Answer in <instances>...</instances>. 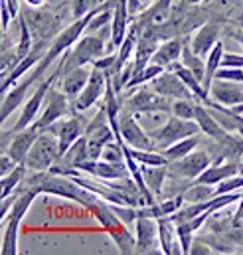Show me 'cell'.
<instances>
[{
  "instance_id": "6da1fadb",
  "label": "cell",
  "mask_w": 243,
  "mask_h": 255,
  "mask_svg": "<svg viewBox=\"0 0 243 255\" xmlns=\"http://www.w3.org/2000/svg\"><path fill=\"white\" fill-rule=\"evenodd\" d=\"M22 186L24 188H32L38 194H54V196H60V198H65V200H73V202L81 204L87 210L99 200V196L95 192L87 190L85 186L77 184L71 176L56 174L52 170L32 172L30 176H26Z\"/></svg>"
},
{
  "instance_id": "7a4b0ae2",
  "label": "cell",
  "mask_w": 243,
  "mask_h": 255,
  "mask_svg": "<svg viewBox=\"0 0 243 255\" xmlns=\"http://www.w3.org/2000/svg\"><path fill=\"white\" fill-rule=\"evenodd\" d=\"M20 14L24 16V20L30 26V32L34 36V42H52L61 30L67 26L65 20L71 18V8H69V0H63L58 6H40V8H32V6H24L20 10Z\"/></svg>"
},
{
  "instance_id": "3957f363",
  "label": "cell",
  "mask_w": 243,
  "mask_h": 255,
  "mask_svg": "<svg viewBox=\"0 0 243 255\" xmlns=\"http://www.w3.org/2000/svg\"><path fill=\"white\" fill-rule=\"evenodd\" d=\"M89 212L95 216V220L103 226V230L111 236L113 244L117 246V250L124 255H130V254H136V238L126 230L124 222L121 218L113 212L111 204L105 202L103 198H99L91 208Z\"/></svg>"
},
{
  "instance_id": "277c9868",
  "label": "cell",
  "mask_w": 243,
  "mask_h": 255,
  "mask_svg": "<svg viewBox=\"0 0 243 255\" xmlns=\"http://www.w3.org/2000/svg\"><path fill=\"white\" fill-rule=\"evenodd\" d=\"M18 192L20 194H18V198H16L10 214L2 222L4 224V234H2V244H0V254L2 255L18 254V230H20V224H22L26 212L30 210V206L34 204V200L38 196L36 190L24 188V186H20Z\"/></svg>"
},
{
  "instance_id": "5b68a950",
  "label": "cell",
  "mask_w": 243,
  "mask_h": 255,
  "mask_svg": "<svg viewBox=\"0 0 243 255\" xmlns=\"http://www.w3.org/2000/svg\"><path fill=\"white\" fill-rule=\"evenodd\" d=\"M105 36H101L99 32H85L73 46L69 52H65L61 56V67L63 73L81 67V65H93L95 60H99L101 56L107 54L105 50Z\"/></svg>"
},
{
  "instance_id": "8992f818",
  "label": "cell",
  "mask_w": 243,
  "mask_h": 255,
  "mask_svg": "<svg viewBox=\"0 0 243 255\" xmlns=\"http://www.w3.org/2000/svg\"><path fill=\"white\" fill-rule=\"evenodd\" d=\"M60 160L61 150L58 136L54 132H50V130H42L40 136L36 138V142L32 144L24 164H26V168L30 172H44V170H50Z\"/></svg>"
},
{
  "instance_id": "52a82bcc",
  "label": "cell",
  "mask_w": 243,
  "mask_h": 255,
  "mask_svg": "<svg viewBox=\"0 0 243 255\" xmlns=\"http://www.w3.org/2000/svg\"><path fill=\"white\" fill-rule=\"evenodd\" d=\"M130 95L122 101V109L134 113V115H146V113H172L174 99H168L160 93H156L150 85L148 87H132L128 89Z\"/></svg>"
},
{
  "instance_id": "ba28073f",
  "label": "cell",
  "mask_w": 243,
  "mask_h": 255,
  "mask_svg": "<svg viewBox=\"0 0 243 255\" xmlns=\"http://www.w3.org/2000/svg\"><path fill=\"white\" fill-rule=\"evenodd\" d=\"M61 75H63V67H61V58H60V64L56 65L54 73H52V75H48L46 79H42V81L34 87V91L30 93V97L26 99L24 109H22V113H20L18 121H16V125L12 127L14 132H16V130H22V128H26V127H30V125L38 119V113H40V109H42V105H44V101H46L48 91L54 87V83L60 79Z\"/></svg>"
},
{
  "instance_id": "9c48e42d",
  "label": "cell",
  "mask_w": 243,
  "mask_h": 255,
  "mask_svg": "<svg viewBox=\"0 0 243 255\" xmlns=\"http://www.w3.org/2000/svg\"><path fill=\"white\" fill-rule=\"evenodd\" d=\"M198 132H202V128H200L196 119H182V117L172 115L162 127L158 128L156 132H152L150 136L154 138L156 146L160 150H164L170 144H174V142H178L182 138H188L192 134H198Z\"/></svg>"
},
{
  "instance_id": "30bf717a",
  "label": "cell",
  "mask_w": 243,
  "mask_h": 255,
  "mask_svg": "<svg viewBox=\"0 0 243 255\" xmlns=\"http://www.w3.org/2000/svg\"><path fill=\"white\" fill-rule=\"evenodd\" d=\"M44 111L38 115V119L34 121V125L40 128V130H46L48 127H52L56 121L63 119L65 115H69V111L73 109L71 101L67 99V95L61 91L60 87H52L46 95V101H44Z\"/></svg>"
},
{
  "instance_id": "8fae6325",
  "label": "cell",
  "mask_w": 243,
  "mask_h": 255,
  "mask_svg": "<svg viewBox=\"0 0 243 255\" xmlns=\"http://www.w3.org/2000/svg\"><path fill=\"white\" fill-rule=\"evenodd\" d=\"M214 162V156L210 154L208 148L202 150H192L188 156H184L180 160L168 162V174L170 176H178L184 180H196L210 164Z\"/></svg>"
},
{
  "instance_id": "7c38bea8",
  "label": "cell",
  "mask_w": 243,
  "mask_h": 255,
  "mask_svg": "<svg viewBox=\"0 0 243 255\" xmlns=\"http://www.w3.org/2000/svg\"><path fill=\"white\" fill-rule=\"evenodd\" d=\"M119 132H121L122 144H128L132 148H144V150H158L154 138L146 134V130L140 127L134 113L122 109L119 115Z\"/></svg>"
},
{
  "instance_id": "4fadbf2b",
  "label": "cell",
  "mask_w": 243,
  "mask_h": 255,
  "mask_svg": "<svg viewBox=\"0 0 243 255\" xmlns=\"http://www.w3.org/2000/svg\"><path fill=\"white\" fill-rule=\"evenodd\" d=\"M107 83H109V75H107V71H103V69H99V67L93 65V69H91V77H89L87 85L83 87V91L79 93V97L73 101V111L83 113V111L91 109L101 97H105Z\"/></svg>"
},
{
  "instance_id": "5bb4252c",
  "label": "cell",
  "mask_w": 243,
  "mask_h": 255,
  "mask_svg": "<svg viewBox=\"0 0 243 255\" xmlns=\"http://www.w3.org/2000/svg\"><path fill=\"white\" fill-rule=\"evenodd\" d=\"M87 119H83L81 115H65L63 119L56 121L52 127H48L46 130L54 132L60 140V150H61V156L67 152V148L85 134V128H87Z\"/></svg>"
},
{
  "instance_id": "9a60e30c",
  "label": "cell",
  "mask_w": 243,
  "mask_h": 255,
  "mask_svg": "<svg viewBox=\"0 0 243 255\" xmlns=\"http://www.w3.org/2000/svg\"><path fill=\"white\" fill-rule=\"evenodd\" d=\"M136 228V254H162L158 238V222L154 218L138 216L134 222Z\"/></svg>"
},
{
  "instance_id": "2e32d148",
  "label": "cell",
  "mask_w": 243,
  "mask_h": 255,
  "mask_svg": "<svg viewBox=\"0 0 243 255\" xmlns=\"http://www.w3.org/2000/svg\"><path fill=\"white\" fill-rule=\"evenodd\" d=\"M148 85L156 93H160V95H164L168 99H182V97H194L196 99V95L188 89V85L182 81V77L176 71H172V69H164Z\"/></svg>"
},
{
  "instance_id": "e0dca14e",
  "label": "cell",
  "mask_w": 243,
  "mask_h": 255,
  "mask_svg": "<svg viewBox=\"0 0 243 255\" xmlns=\"http://www.w3.org/2000/svg\"><path fill=\"white\" fill-rule=\"evenodd\" d=\"M40 81L30 73L26 79L18 81L16 85H12L4 95H2V111H0V119L2 123H6V119L12 115V111H16L28 97V91H34V87L38 85Z\"/></svg>"
},
{
  "instance_id": "ac0fdd59",
  "label": "cell",
  "mask_w": 243,
  "mask_h": 255,
  "mask_svg": "<svg viewBox=\"0 0 243 255\" xmlns=\"http://www.w3.org/2000/svg\"><path fill=\"white\" fill-rule=\"evenodd\" d=\"M222 32H224V26L220 24V22H204L192 36H190V48L198 54V56H202V58H206L212 50H214V46L220 42V36H222Z\"/></svg>"
},
{
  "instance_id": "d6986e66",
  "label": "cell",
  "mask_w": 243,
  "mask_h": 255,
  "mask_svg": "<svg viewBox=\"0 0 243 255\" xmlns=\"http://www.w3.org/2000/svg\"><path fill=\"white\" fill-rule=\"evenodd\" d=\"M79 170L89 174V176H95L99 180H119V178H126L130 176V170L126 164H113V162H107L103 158H89L85 162L79 164Z\"/></svg>"
},
{
  "instance_id": "ffe728a7",
  "label": "cell",
  "mask_w": 243,
  "mask_h": 255,
  "mask_svg": "<svg viewBox=\"0 0 243 255\" xmlns=\"http://www.w3.org/2000/svg\"><path fill=\"white\" fill-rule=\"evenodd\" d=\"M210 99L226 105L236 107L243 103V83L240 81H228V79H214L210 85Z\"/></svg>"
},
{
  "instance_id": "44dd1931",
  "label": "cell",
  "mask_w": 243,
  "mask_h": 255,
  "mask_svg": "<svg viewBox=\"0 0 243 255\" xmlns=\"http://www.w3.org/2000/svg\"><path fill=\"white\" fill-rule=\"evenodd\" d=\"M188 38V36H186ZM186 38L184 36H174V38H166L158 44L150 64H156L164 69H168L172 64L180 62L182 58V50H184V44H186Z\"/></svg>"
},
{
  "instance_id": "7402d4cb",
  "label": "cell",
  "mask_w": 243,
  "mask_h": 255,
  "mask_svg": "<svg viewBox=\"0 0 243 255\" xmlns=\"http://www.w3.org/2000/svg\"><path fill=\"white\" fill-rule=\"evenodd\" d=\"M91 69H93V65H81V67H75V69H71V71H67V73L61 75L60 89L67 95V99L71 101V105L79 97V93L83 91V87L87 85V81L91 77Z\"/></svg>"
},
{
  "instance_id": "603a6c76",
  "label": "cell",
  "mask_w": 243,
  "mask_h": 255,
  "mask_svg": "<svg viewBox=\"0 0 243 255\" xmlns=\"http://www.w3.org/2000/svg\"><path fill=\"white\" fill-rule=\"evenodd\" d=\"M236 174H240V162L238 160H222V162H218V160H214L198 178H196V182H204V184H212V186H218L220 182H224V180H228L230 176H236Z\"/></svg>"
},
{
  "instance_id": "cb8c5ba5",
  "label": "cell",
  "mask_w": 243,
  "mask_h": 255,
  "mask_svg": "<svg viewBox=\"0 0 243 255\" xmlns=\"http://www.w3.org/2000/svg\"><path fill=\"white\" fill-rule=\"evenodd\" d=\"M158 238H160V252L166 255H178L184 254L182 244L178 240V232H176V222L170 216L158 218Z\"/></svg>"
},
{
  "instance_id": "d4e9b609",
  "label": "cell",
  "mask_w": 243,
  "mask_h": 255,
  "mask_svg": "<svg viewBox=\"0 0 243 255\" xmlns=\"http://www.w3.org/2000/svg\"><path fill=\"white\" fill-rule=\"evenodd\" d=\"M196 121H198V125L202 128V132L208 136V138H216V140H220V138H224L230 130H226V128L222 127L220 123H218V119L210 113V109L206 107V103H198V109H196V117H194Z\"/></svg>"
},
{
  "instance_id": "484cf974",
  "label": "cell",
  "mask_w": 243,
  "mask_h": 255,
  "mask_svg": "<svg viewBox=\"0 0 243 255\" xmlns=\"http://www.w3.org/2000/svg\"><path fill=\"white\" fill-rule=\"evenodd\" d=\"M204 132H198V134H192V136H188V138H182V140H178V142H174V144H170L168 148H164V150H160L164 156H166V160L168 162H174V160H180L184 156H188L192 150H196L198 148V144L204 140Z\"/></svg>"
},
{
  "instance_id": "4316f807",
  "label": "cell",
  "mask_w": 243,
  "mask_h": 255,
  "mask_svg": "<svg viewBox=\"0 0 243 255\" xmlns=\"http://www.w3.org/2000/svg\"><path fill=\"white\" fill-rule=\"evenodd\" d=\"M140 166H142V164H140ZM142 178H144L148 190L152 192L156 198H162L164 182L168 180V164H160V166H142Z\"/></svg>"
},
{
  "instance_id": "83f0119b",
  "label": "cell",
  "mask_w": 243,
  "mask_h": 255,
  "mask_svg": "<svg viewBox=\"0 0 243 255\" xmlns=\"http://www.w3.org/2000/svg\"><path fill=\"white\" fill-rule=\"evenodd\" d=\"M89 160V146H87V136L83 134L81 138H77L69 148L67 152L61 156V164L69 166V168H77L79 170V164Z\"/></svg>"
},
{
  "instance_id": "f1b7e54d",
  "label": "cell",
  "mask_w": 243,
  "mask_h": 255,
  "mask_svg": "<svg viewBox=\"0 0 243 255\" xmlns=\"http://www.w3.org/2000/svg\"><path fill=\"white\" fill-rule=\"evenodd\" d=\"M224 42L220 40L216 46H214V50L206 56V79H204V87L210 91V85H212V81L216 79V73H218V69L222 67V58H224Z\"/></svg>"
},
{
  "instance_id": "f546056e",
  "label": "cell",
  "mask_w": 243,
  "mask_h": 255,
  "mask_svg": "<svg viewBox=\"0 0 243 255\" xmlns=\"http://www.w3.org/2000/svg\"><path fill=\"white\" fill-rule=\"evenodd\" d=\"M180 62H182L192 73H196V77H200L202 81L206 79V60H204L202 56H198V54L190 48V36L186 38V44H184Z\"/></svg>"
},
{
  "instance_id": "4dcf8cb0",
  "label": "cell",
  "mask_w": 243,
  "mask_h": 255,
  "mask_svg": "<svg viewBox=\"0 0 243 255\" xmlns=\"http://www.w3.org/2000/svg\"><path fill=\"white\" fill-rule=\"evenodd\" d=\"M26 172H28L26 164H18L10 174L2 176V180H0V188H2L0 196L6 198V196H10V194H14V192L18 190L22 186V182L26 180Z\"/></svg>"
},
{
  "instance_id": "1f68e13d",
  "label": "cell",
  "mask_w": 243,
  "mask_h": 255,
  "mask_svg": "<svg viewBox=\"0 0 243 255\" xmlns=\"http://www.w3.org/2000/svg\"><path fill=\"white\" fill-rule=\"evenodd\" d=\"M124 148L132 154V158L142 164V166H160V164H168L166 156L160 150H144V148H132L128 144H124Z\"/></svg>"
},
{
  "instance_id": "d6a6232c",
  "label": "cell",
  "mask_w": 243,
  "mask_h": 255,
  "mask_svg": "<svg viewBox=\"0 0 243 255\" xmlns=\"http://www.w3.org/2000/svg\"><path fill=\"white\" fill-rule=\"evenodd\" d=\"M216 196V188L212 184H204V182H192L186 192H184V200L188 204H194V202H208Z\"/></svg>"
},
{
  "instance_id": "836d02e7",
  "label": "cell",
  "mask_w": 243,
  "mask_h": 255,
  "mask_svg": "<svg viewBox=\"0 0 243 255\" xmlns=\"http://www.w3.org/2000/svg\"><path fill=\"white\" fill-rule=\"evenodd\" d=\"M196 109H198V99H194V97L174 99L172 115L182 117V119H194V117H196Z\"/></svg>"
},
{
  "instance_id": "e575fe53",
  "label": "cell",
  "mask_w": 243,
  "mask_h": 255,
  "mask_svg": "<svg viewBox=\"0 0 243 255\" xmlns=\"http://www.w3.org/2000/svg\"><path fill=\"white\" fill-rule=\"evenodd\" d=\"M105 0H69V8H71V16L73 20L83 18L87 12H91L95 6H99Z\"/></svg>"
},
{
  "instance_id": "d590c367",
  "label": "cell",
  "mask_w": 243,
  "mask_h": 255,
  "mask_svg": "<svg viewBox=\"0 0 243 255\" xmlns=\"http://www.w3.org/2000/svg\"><path fill=\"white\" fill-rule=\"evenodd\" d=\"M176 232H178V240H180V244H182L184 254H190L192 244H194V230L190 228L188 222H178V224H176Z\"/></svg>"
},
{
  "instance_id": "8d00e7d4",
  "label": "cell",
  "mask_w": 243,
  "mask_h": 255,
  "mask_svg": "<svg viewBox=\"0 0 243 255\" xmlns=\"http://www.w3.org/2000/svg\"><path fill=\"white\" fill-rule=\"evenodd\" d=\"M243 188V174H236V176H230L228 180L220 182L218 188H216V196L218 194H230V192H242Z\"/></svg>"
},
{
  "instance_id": "74e56055",
  "label": "cell",
  "mask_w": 243,
  "mask_h": 255,
  "mask_svg": "<svg viewBox=\"0 0 243 255\" xmlns=\"http://www.w3.org/2000/svg\"><path fill=\"white\" fill-rule=\"evenodd\" d=\"M218 79H228V81H240L243 83V67H228V65H222L216 73Z\"/></svg>"
},
{
  "instance_id": "f35d334b",
  "label": "cell",
  "mask_w": 243,
  "mask_h": 255,
  "mask_svg": "<svg viewBox=\"0 0 243 255\" xmlns=\"http://www.w3.org/2000/svg\"><path fill=\"white\" fill-rule=\"evenodd\" d=\"M16 166H18V162H16L8 152H2V156H0V176L10 174Z\"/></svg>"
},
{
  "instance_id": "ab89813d",
  "label": "cell",
  "mask_w": 243,
  "mask_h": 255,
  "mask_svg": "<svg viewBox=\"0 0 243 255\" xmlns=\"http://www.w3.org/2000/svg\"><path fill=\"white\" fill-rule=\"evenodd\" d=\"M0 14H2V34H6L8 28H10V20H14L12 10H10V6L6 4V0L0 2Z\"/></svg>"
},
{
  "instance_id": "60d3db41",
  "label": "cell",
  "mask_w": 243,
  "mask_h": 255,
  "mask_svg": "<svg viewBox=\"0 0 243 255\" xmlns=\"http://www.w3.org/2000/svg\"><path fill=\"white\" fill-rule=\"evenodd\" d=\"M222 65H228V67H243V56H240V54H230V52H224Z\"/></svg>"
},
{
  "instance_id": "b9f144b4",
  "label": "cell",
  "mask_w": 243,
  "mask_h": 255,
  "mask_svg": "<svg viewBox=\"0 0 243 255\" xmlns=\"http://www.w3.org/2000/svg\"><path fill=\"white\" fill-rule=\"evenodd\" d=\"M190 254L192 255H210L214 254V250L210 248V246H206V244H202V242H198V244H192V250H190Z\"/></svg>"
},
{
  "instance_id": "7bdbcfd3",
  "label": "cell",
  "mask_w": 243,
  "mask_h": 255,
  "mask_svg": "<svg viewBox=\"0 0 243 255\" xmlns=\"http://www.w3.org/2000/svg\"><path fill=\"white\" fill-rule=\"evenodd\" d=\"M230 34V38H234L236 42H240L243 46V24H238V26H232L230 30H224Z\"/></svg>"
},
{
  "instance_id": "ee69618b",
  "label": "cell",
  "mask_w": 243,
  "mask_h": 255,
  "mask_svg": "<svg viewBox=\"0 0 243 255\" xmlns=\"http://www.w3.org/2000/svg\"><path fill=\"white\" fill-rule=\"evenodd\" d=\"M242 222H243V194L242 198H240V202H238V210L234 214V226H240Z\"/></svg>"
},
{
  "instance_id": "f6af8a7d",
  "label": "cell",
  "mask_w": 243,
  "mask_h": 255,
  "mask_svg": "<svg viewBox=\"0 0 243 255\" xmlns=\"http://www.w3.org/2000/svg\"><path fill=\"white\" fill-rule=\"evenodd\" d=\"M26 6H32V8H40V6H46L48 0H24Z\"/></svg>"
},
{
  "instance_id": "bcb514c9",
  "label": "cell",
  "mask_w": 243,
  "mask_h": 255,
  "mask_svg": "<svg viewBox=\"0 0 243 255\" xmlns=\"http://www.w3.org/2000/svg\"><path fill=\"white\" fill-rule=\"evenodd\" d=\"M182 2H184V4H194V6H198L202 0H182Z\"/></svg>"
},
{
  "instance_id": "7dc6e473",
  "label": "cell",
  "mask_w": 243,
  "mask_h": 255,
  "mask_svg": "<svg viewBox=\"0 0 243 255\" xmlns=\"http://www.w3.org/2000/svg\"><path fill=\"white\" fill-rule=\"evenodd\" d=\"M238 132L243 136V115H242V119H240V127H238Z\"/></svg>"
}]
</instances>
